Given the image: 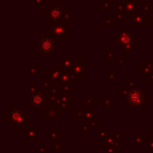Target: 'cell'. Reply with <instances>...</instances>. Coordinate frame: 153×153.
<instances>
[{"instance_id": "obj_1", "label": "cell", "mask_w": 153, "mask_h": 153, "mask_svg": "<svg viewBox=\"0 0 153 153\" xmlns=\"http://www.w3.org/2000/svg\"><path fill=\"white\" fill-rule=\"evenodd\" d=\"M115 45L120 47V49L125 51L126 55H128L129 51H131L134 46H136L138 43V38L134 36L128 27H120L119 30L115 32Z\"/></svg>"}, {"instance_id": "obj_2", "label": "cell", "mask_w": 153, "mask_h": 153, "mask_svg": "<svg viewBox=\"0 0 153 153\" xmlns=\"http://www.w3.org/2000/svg\"><path fill=\"white\" fill-rule=\"evenodd\" d=\"M5 121L17 131H25L28 128V114L20 108H11L5 113Z\"/></svg>"}, {"instance_id": "obj_3", "label": "cell", "mask_w": 153, "mask_h": 153, "mask_svg": "<svg viewBox=\"0 0 153 153\" xmlns=\"http://www.w3.org/2000/svg\"><path fill=\"white\" fill-rule=\"evenodd\" d=\"M48 36L53 40L64 41L67 38V24L62 21H48Z\"/></svg>"}, {"instance_id": "obj_4", "label": "cell", "mask_w": 153, "mask_h": 153, "mask_svg": "<svg viewBox=\"0 0 153 153\" xmlns=\"http://www.w3.org/2000/svg\"><path fill=\"white\" fill-rule=\"evenodd\" d=\"M126 102L131 107H147L148 106V96L144 90L140 88L130 89L126 97Z\"/></svg>"}, {"instance_id": "obj_5", "label": "cell", "mask_w": 153, "mask_h": 153, "mask_svg": "<svg viewBox=\"0 0 153 153\" xmlns=\"http://www.w3.org/2000/svg\"><path fill=\"white\" fill-rule=\"evenodd\" d=\"M30 107L36 112H43L47 108L46 94H43L42 90H38L30 96Z\"/></svg>"}, {"instance_id": "obj_6", "label": "cell", "mask_w": 153, "mask_h": 153, "mask_svg": "<svg viewBox=\"0 0 153 153\" xmlns=\"http://www.w3.org/2000/svg\"><path fill=\"white\" fill-rule=\"evenodd\" d=\"M66 9L63 7L61 3H53L45 7L43 11V15L48 18V21H60L65 14Z\"/></svg>"}, {"instance_id": "obj_7", "label": "cell", "mask_w": 153, "mask_h": 153, "mask_svg": "<svg viewBox=\"0 0 153 153\" xmlns=\"http://www.w3.org/2000/svg\"><path fill=\"white\" fill-rule=\"evenodd\" d=\"M39 55H57L55 40L48 37H39Z\"/></svg>"}, {"instance_id": "obj_8", "label": "cell", "mask_w": 153, "mask_h": 153, "mask_svg": "<svg viewBox=\"0 0 153 153\" xmlns=\"http://www.w3.org/2000/svg\"><path fill=\"white\" fill-rule=\"evenodd\" d=\"M152 18L149 17V15L144 12V13H135L134 15L129 17V26H151Z\"/></svg>"}, {"instance_id": "obj_9", "label": "cell", "mask_w": 153, "mask_h": 153, "mask_svg": "<svg viewBox=\"0 0 153 153\" xmlns=\"http://www.w3.org/2000/svg\"><path fill=\"white\" fill-rule=\"evenodd\" d=\"M72 72L76 74L78 79H85L86 78V68H85V61H76L74 62L72 66Z\"/></svg>"}, {"instance_id": "obj_10", "label": "cell", "mask_w": 153, "mask_h": 153, "mask_svg": "<svg viewBox=\"0 0 153 153\" xmlns=\"http://www.w3.org/2000/svg\"><path fill=\"white\" fill-rule=\"evenodd\" d=\"M57 65L60 67L61 71L71 72L72 66H74V61L71 60V57H70V56H63V57H62V60L58 61Z\"/></svg>"}, {"instance_id": "obj_11", "label": "cell", "mask_w": 153, "mask_h": 153, "mask_svg": "<svg viewBox=\"0 0 153 153\" xmlns=\"http://www.w3.org/2000/svg\"><path fill=\"white\" fill-rule=\"evenodd\" d=\"M138 0H125V16L129 18L130 16L137 13Z\"/></svg>"}, {"instance_id": "obj_12", "label": "cell", "mask_w": 153, "mask_h": 153, "mask_svg": "<svg viewBox=\"0 0 153 153\" xmlns=\"http://www.w3.org/2000/svg\"><path fill=\"white\" fill-rule=\"evenodd\" d=\"M152 61H144L142 65H138V74H143L145 79H148L152 71Z\"/></svg>"}, {"instance_id": "obj_13", "label": "cell", "mask_w": 153, "mask_h": 153, "mask_svg": "<svg viewBox=\"0 0 153 153\" xmlns=\"http://www.w3.org/2000/svg\"><path fill=\"white\" fill-rule=\"evenodd\" d=\"M61 69L58 65H53L51 69L48 70L47 74H48V81L51 83H58L61 79V74H60Z\"/></svg>"}, {"instance_id": "obj_14", "label": "cell", "mask_w": 153, "mask_h": 153, "mask_svg": "<svg viewBox=\"0 0 153 153\" xmlns=\"http://www.w3.org/2000/svg\"><path fill=\"white\" fill-rule=\"evenodd\" d=\"M24 140L33 142H36L38 140V128L37 127H28L27 129L24 131Z\"/></svg>"}, {"instance_id": "obj_15", "label": "cell", "mask_w": 153, "mask_h": 153, "mask_svg": "<svg viewBox=\"0 0 153 153\" xmlns=\"http://www.w3.org/2000/svg\"><path fill=\"white\" fill-rule=\"evenodd\" d=\"M43 115H44L49 122H56L58 120V117H61L62 114L55 108H51V109L46 108L44 111H43Z\"/></svg>"}, {"instance_id": "obj_16", "label": "cell", "mask_w": 153, "mask_h": 153, "mask_svg": "<svg viewBox=\"0 0 153 153\" xmlns=\"http://www.w3.org/2000/svg\"><path fill=\"white\" fill-rule=\"evenodd\" d=\"M133 142L135 145L137 146H140L143 145V142H144V133L140 131H136L133 133Z\"/></svg>"}, {"instance_id": "obj_17", "label": "cell", "mask_w": 153, "mask_h": 153, "mask_svg": "<svg viewBox=\"0 0 153 153\" xmlns=\"http://www.w3.org/2000/svg\"><path fill=\"white\" fill-rule=\"evenodd\" d=\"M59 100L61 101L62 103L66 105V106L69 108L71 106V99H70V94H62L59 96Z\"/></svg>"}, {"instance_id": "obj_18", "label": "cell", "mask_w": 153, "mask_h": 153, "mask_svg": "<svg viewBox=\"0 0 153 153\" xmlns=\"http://www.w3.org/2000/svg\"><path fill=\"white\" fill-rule=\"evenodd\" d=\"M115 9H117V12H119V13L125 14V4H122V3H115Z\"/></svg>"}, {"instance_id": "obj_19", "label": "cell", "mask_w": 153, "mask_h": 153, "mask_svg": "<svg viewBox=\"0 0 153 153\" xmlns=\"http://www.w3.org/2000/svg\"><path fill=\"white\" fill-rule=\"evenodd\" d=\"M28 71H30V74H38V71H39V69H38V65H36V64H35V65H30L28 66Z\"/></svg>"}, {"instance_id": "obj_20", "label": "cell", "mask_w": 153, "mask_h": 153, "mask_svg": "<svg viewBox=\"0 0 153 153\" xmlns=\"http://www.w3.org/2000/svg\"><path fill=\"white\" fill-rule=\"evenodd\" d=\"M37 89H38V85H37V84H30V85L28 86V91H30V94L37 92Z\"/></svg>"}, {"instance_id": "obj_21", "label": "cell", "mask_w": 153, "mask_h": 153, "mask_svg": "<svg viewBox=\"0 0 153 153\" xmlns=\"http://www.w3.org/2000/svg\"><path fill=\"white\" fill-rule=\"evenodd\" d=\"M105 105H106V107H114V99L113 98L106 99V101H105Z\"/></svg>"}, {"instance_id": "obj_22", "label": "cell", "mask_w": 153, "mask_h": 153, "mask_svg": "<svg viewBox=\"0 0 153 153\" xmlns=\"http://www.w3.org/2000/svg\"><path fill=\"white\" fill-rule=\"evenodd\" d=\"M106 79H108L111 83H114V71L113 70H111L109 74H106Z\"/></svg>"}, {"instance_id": "obj_23", "label": "cell", "mask_w": 153, "mask_h": 153, "mask_svg": "<svg viewBox=\"0 0 153 153\" xmlns=\"http://www.w3.org/2000/svg\"><path fill=\"white\" fill-rule=\"evenodd\" d=\"M62 90H63V94H70V92H71V88H70L69 84L64 85L63 88H62Z\"/></svg>"}, {"instance_id": "obj_24", "label": "cell", "mask_w": 153, "mask_h": 153, "mask_svg": "<svg viewBox=\"0 0 153 153\" xmlns=\"http://www.w3.org/2000/svg\"><path fill=\"white\" fill-rule=\"evenodd\" d=\"M144 10L146 13H148V12H152V3H144Z\"/></svg>"}, {"instance_id": "obj_25", "label": "cell", "mask_w": 153, "mask_h": 153, "mask_svg": "<svg viewBox=\"0 0 153 153\" xmlns=\"http://www.w3.org/2000/svg\"><path fill=\"white\" fill-rule=\"evenodd\" d=\"M114 22H115V19H113V18H106L105 24H106L107 26H113L114 25Z\"/></svg>"}, {"instance_id": "obj_26", "label": "cell", "mask_w": 153, "mask_h": 153, "mask_svg": "<svg viewBox=\"0 0 153 153\" xmlns=\"http://www.w3.org/2000/svg\"><path fill=\"white\" fill-rule=\"evenodd\" d=\"M105 58H106V60H112L113 58H114V53H113V51H107L106 53H105Z\"/></svg>"}, {"instance_id": "obj_27", "label": "cell", "mask_w": 153, "mask_h": 153, "mask_svg": "<svg viewBox=\"0 0 153 153\" xmlns=\"http://www.w3.org/2000/svg\"><path fill=\"white\" fill-rule=\"evenodd\" d=\"M124 17H125V14H124V13H119V12H117V16H115V21H123Z\"/></svg>"}, {"instance_id": "obj_28", "label": "cell", "mask_w": 153, "mask_h": 153, "mask_svg": "<svg viewBox=\"0 0 153 153\" xmlns=\"http://www.w3.org/2000/svg\"><path fill=\"white\" fill-rule=\"evenodd\" d=\"M62 146V143L61 142H57V140H53V147L55 150H59Z\"/></svg>"}, {"instance_id": "obj_29", "label": "cell", "mask_w": 153, "mask_h": 153, "mask_svg": "<svg viewBox=\"0 0 153 153\" xmlns=\"http://www.w3.org/2000/svg\"><path fill=\"white\" fill-rule=\"evenodd\" d=\"M127 94H128V92L126 89H124V88H121V89H120V98H126Z\"/></svg>"}, {"instance_id": "obj_30", "label": "cell", "mask_w": 153, "mask_h": 153, "mask_svg": "<svg viewBox=\"0 0 153 153\" xmlns=\"http://www.w3.org/2000/svg\"><path fill=\"white\" fill-rule=\"evenodd\" d=\"M43 1H44V0H34V7H41L43 4Z\"/></svg>"}, {"instance_id": "obj_31", "label": "cell", "mask_w": 153, "mask_h": 153, "mask_svg": "<svg viewBox=\"0 0 153 153\" xmlns=\"http://www.w3.org/2000/svg\"><path fill=\"white\" fill-rule=\"evenodd\" d=\"M38 151H39V153H47V147L46 146L39 147Z\"/></svg>"}, {"instance_id": "obj_32", "label": "cell", "mask_w": 153, "mask_h": 153, "mask_svg": "<svg viewBox=\"0 0 153 153\" xmlns=\"http://www.w3.org/2000/svg\"><path fill=\"white\" fill-rule=\"evenodd\" d=\"M115 136H117V138H120V140H124V132H119V133H117Z\"/></svg>"}, {"instance_id": "obj_33", "label": "cell", "mask_w": 153, "mask_h": 153, "mask_svg": "<svg viewBox=\"0 0 153 153\" xmlns=\"http://www.w3.org/2000/svg\"><path fill=\"white\" fill-rule=\"evenodd\" d=\"M120 61H115V64H124V56H120Z\"/></svg>"}, {"instance_id": "obj_34", "label": "cell", "mask_w": 153, "mask_h": 153, "mask_svg": "<svg viewBox=\"0 0 153 153\" xmlns=\"http://www.w3.org/2000/svg\"><path fill=\"white\" fill-rule=\"evenodd\" d=\"M148 142H153V132L148 133Z\"/></svg>"}, {"instance_id": "obj_35", "label": "cell", "mask_w": 153, "mask_h": 153, "mask_svg": "<svg viewBox=\"0 0 153 153\" xmlns=\"http://www.w3.org/2000/svg\"><path fill=\"white\" fill-rule=\"evenodd\" d=\"M148 83L149 84H152L153 83V74H150L148 78Z\"/></svg>"}, {"instance_id": "obj_36", "label": "cell", "mask_w": 153, "mask_h": 153, "mask_svg": "<svg viewBox=\"0 0 153 153\" xmlns=\"http://www.w3.org/2000/svg\"><path fill=\"white\" fill-rule=\"evenodd\" d=\"M94 99H87V106H89L90 103H94Z\"/></svg>"}, {"instance_id": "obj_37", "label": "cell", "mask_w": 153, "mask_h": 153, "mask_svg": "<svg viewBox=\"0 0 153 153\" xmlns=\"http://www.w3.org/2000/svg\"><path fill=\"white\" fill-rule=\"evenodd\" d=\"M148 148L153 149V142H148Z\"/></svg>"}, {"instance_id": "obj_38", "label": "cell", "mask_w": 153, "mask_h": 153, "mask_svg": "<svg viewBox=\"0 0 153 153\" xmlns=\"http://www.w3.org/2000/svg\"><path fill=\"white\" fill-rule=\"evenodd\" d=\"M44 1H45V2H47V3H49V2L51 3V0H44Z\"/></svg>"}, {"instance_id": "obj_39", "label": "cell", "mask_w": 153, "mask_h": 153, "mask_svg": "<svg viewBox=\"0 0 153 153\" xmlns=\"http://www.w3.org/2000/svg\"><path fill=\"white\" fill-rule=\"evenodd\" d=\"M151 26H152V30H153V15H152V22H151Z\"/></svg>"}]
</instances>
